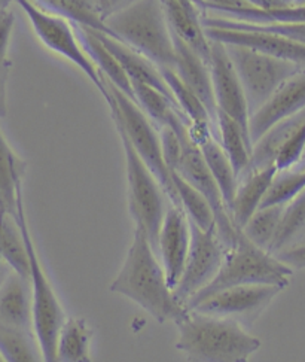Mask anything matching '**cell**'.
I'll list each match as a JSON object with an SVG mask.
<instances>
[{
	"label": "cell",
	"mask_w": 305,
	"mask_h": 362,
	"mask_svg": "<svg viewBox=\"0 0 305 362\" xmlns=\"http://www.w3.org/2000/svg\"><path fill=\"white\" fill-rule=\"evenodd\" d=\"M0 358L8 362L42 361L35 332L0 324Z\"/></svg>",
	"instance_id": "4dcf8cb0"
},
{
	"label": "cell",
	"mask_w": 305,
	"mask_h": 362,
	"mask_svg": "<svg viewBox=\"0 0 305 362\" xmlns=\"http://www.w3.org/2000/svg\"><path fill=\"white\" fill-rule=\"evenodd\" d=\"M0 361H2V358H0Z\"/></svg>",
	"instance_id": "f907efd6"
},
{
	"label": "cell",
	"mask_w": 305,
	"mask_h": 362,
	"mask_svg": "<svg viewBox=\"0 0 305 362\" xmlns=\"http://www.w3.org/2000/svg\"><path fill=\"white\" fill-rule=\"evenodd\" d=\"M209 67L217 112L229 115L249 132V118H251V115H249L246 95L228 51L222 42L210 40Z\"/></svg>",
	"instance_id": "4fadbf2b"
},
{
	"label": "cell",
	"mask_w": 305,
	"mask_h": 362,
	"mask_svg": "<svg viewBox=\"0 0 305 362\" xmlns=\"http://www.w3.org/2000/svg\"><path fill=\"white\" fill-rule=\"evenodd\" d=\"M302 163H304V164H305V158H304V160H302Z\"/></svg>",
	"instance_id": "c3c4849f"
},
{
	"label": "cell",
	"mask_w": 305,
	"mask_h": 362,
	"mask_svg": "<svg viewBox=\"0 0 305 362\" xmlns=\"http://www.w3.org/2000/svg\"><path fill=\"white\" fill-rule=\"evenodd\" d=\"M294 270L280 261L268 250L256 246L249 240L243 231L239 233L237 240L227 249L222 266L215 279L197 296H193L185 308L193 301L216 291L240 286V285H275L287 288Z\"/></svg>",
	"instance_id": "277c9868"
},
{
	"label": "cell",
	"mask_w": 305,
	"mask_h": 362,
	"mask_svg": "<svg viewBox=\"0 0 305 362\" xmlns=\"http://www.w3.org/2000/svg\"><path fill=\"white\" fill-rule=\"evenodd\" d=\"M198 148L215 179V182L220 189V194L222 197H224L227 207H229L235 188H237V184H239V176L235 173L228 156L225 154L224 148H222V145L219 144V141L215 136L205 137L204 141L198 144Z\"/></svg>",
	"instance_id": "83f0119b"
},
{
	"label": "cell",
	"mask_w": 305,
	"mask_h": 362,
	"mask_svg": "<svg viewBox=\"0 0 305 362\" xmlns=\"http://www.w3.org/2000/svg\"><path fill=\"white\" fill-rule=\"evenodd\" d=\"M275 257L283 261L286 266H289L294 272L305 269V243H298L295 246H290L282 252L275 254Z\"/></svg>",
	"instance_id": "f35d334b"
},
{
	"label": "cell",
	"mask_w": 305,
	"mask_h": 362,
	"mask_svg": "<svg viewBox=\"0 0 305 362\" xmlns=\"http://www.w3.org/2000/svg\"><path fill=\"white\" fill-rule=\"evenodd\" d=\"M172 36L174 42V54H176L173 71L193 93L200 97V100L204 103L207 110H209V114L212 115L213 121L216 122L217 109L215 102L209 63H207L201 55L193 51L189 45H186L184 40H180L173 33Z\"/></svg>",
	"instance_id": "e0dca14e"
},
{
	"label": "cell",
	"mask_w": 305,
	"mask_h": 362,
	"mask_svg": "<svg viewBox=\"0 0 305 362\" xmlns=\"http://www.w3.org/2000/svg\"><path fill=\"white\" fill-rule=\"evenodd\" d=\"M305 109V69L286 79L270 99L249 118L252 144L279 121L294 117Z\"/></svg>",
	"instance_id": "9a60e30c"
},
{
	"label": "cell",
	"mask_w": 305,
	"mask_h": 362,
	"mask_svg": "<svg viewBox=\"0 0 305 362\" xmlns=\"http://www.w3.org/2000/svg\"><path fill=\"white\" fill-rule=\"evenodd\" d=\"M0 259L9 264L12 270L29 279V255L16 218L0 215Z\"/></svg>",
	"instance_id": "d6a6232c"
},
{
	"label": "cell",
	"mask_w": 305,
	"mask_h": 362,
	"mask_svg": "<svg viewBox=\"0 0 305 362\" xmlns=\"http://www.w3.org/2000/svg\"><path fill=\"white\" fill-rule=\"evenodd\" d=\"M216 139L224 148L235 173L240 176L252 157L253 144L243 125L224 112L216 117Z\"/></svg>",
	"instance_id": "d4e9b609"
},
{
	"label": "cell",
	"mask_w": 305,
	"mask_h": 362,
	"mask_svg": "<svg viewBox=\"0 0 305 362\" xmlns=\"http://www.w3.org/2000/svg\"><path fill=\"white\" fill-rule=\"evenodd\" d=\"M18 227L21 230L23 240L29 255V282L32 291V315H33V332L37 340L42 361L55 362V344H57L59 331L66 321V312L61 301L55 292L47 270L39 258L35 240L32 238L29 219L25 215L24 200L18 206L16 216Z\"/></svg>",
	"instance_id": "5b68a950"
},
{
	"label": "cell",
	"mask_w": 305,
	"mask_h": 362,
	"mask_svg": "<svg viewBox=\"0 0 305 362\" xmlns=\"http://www.w3.org/2000/svg\"><path fill=\"white\" fill-rule=\"evenodd\" d=\"M112 36L158 67H173L174 42L161 0H134L104 18Z\"/></svg>",
	"instance_id": "3957f363"
},
{
	"label": "cell",
	"mask_w": 305,
	"mask_h": 362,
	"mask_svg": "<svg viewBox=\"0 0 305 362\" xmlns=\"http://www.w3.org/2000/svg\"><path fill=\"white\" fill-rule=\"evenodd\" d=\"M305 157V109L301 112L298 122L290 132L285 144L282 145L279 154L275 157L277 172L292 169L302 163Z\"/></svg>",
	"instance_id": "8d00e7d4"
},
{
	"label": "cell",
	"mask_w": 305,
	"mask_h": 362,
	"mask_svg": "<svg viewBox=\"0 0 305 362\" xmlns=\"http://www.w3.org/2000/svg\"><path fill=\"white\" fill-rule=\"evenodd\" d=\"M174 324L179 329L176 349L191 361L246 362L262 344L246 327L228 317L188 310Z\"/></svg>",
	"instance_id": "7a4b0ae2"
},
{
	"label": "cell",
	"mask_w": 305,
	"mask_h": 362,
	"mask_svg": "<svg viewBox=\"0 0 305 362\" xmlns=\"http://www.w3.org/2000/svg\"><path fill=\"white\" fill-rule=\"evenodd\" d=\"M103 82L110 97L107 105L110 114H112L115 127L126 133L138 157L143 160L150 172L160 180L170 203L174 207L180 209L176 188L173 185L172 172L164 160L161 134L157 130L155 124L149 119V117L143 112L140 106L121 90H118L114 83H110L106 79H103Z\"/></svg>",
	"instance_id": "8992f818"
},
{
	"label": "cell",
	"mask_w": 305,
	"mask_h": 362,
	"mask_svg": "<svg viewBox=\"0 0 305 362\" xmlns=\"http://www.w3.org/2000/svg\"><path fill=\"white\" fill-rule=\"evenodd\" d=\"M133 2L134 0H97V4H99V9L103 16V20L109 16H112L114 12L128 6Z\"/></svg>",
	"instance_id": "60d3db41"
},
{
	"label": "cell",
	"mask_w": 305,
	"mask_h": 362,
	"mask_svg": "<svg viewBox=\"0 0 305 362\" xmlns=\"http://www.w3.org/2000/svg\"><path fill=\"white\" fill-rule=\"evenodd\" d=\"M304 158H305V157H304Z\"/></svg>",
	"instance_id": "f5cc1de1"
},
{
	"label": "cell",
	"mask_w": 305,
	"mask_h": 362,
	"mask_svg": "<svg viewBox=\"0 0 305 362\" xmlns=\"http://www.w3.org/2000/svg\"><path fill=\"white\" fill-rule=\"evenodd\" d=\"M301 243H305V239H304V240H302V242H301Z\"/></svg>",
	"instance_id": "681fc988"
},
{
	"label": "cell",
	"mask_w": 305,
	"mask_h": 362,
	"mask_svg": "<svg viewBox=\"0 0 305 362\" xmlns=\"http://www.w3.org/2000/svg\"><path fill=\"white\" fill-rule=\"evenodd\" d=\"M13 2H16V0H0V11L8 9L9 5L13 4Z\"/></svg>",
	"instance_id": "ee69618b"
},
{
	"label": "cell",
	"mask_w": 305,
	"mask_h": 362,
	"mask_svg": "<svg viewBox=\"0 0 305 362\" xmlns=\"http://www.w3.org/2000/svg\"><path fill=\"white\" fill-rule=\"evenodd\" d=\"M109 289L136 303L158 324L177 322L188 312L176 300L157 252L138 226L134 227L127 257Z\"/></svg>",
	"instance_id": "6da1fadb"
},
{
	"label": "cell",
	"mask_w": 305,
	"mask_h": 362,
	"mask_svg": "<svg viewBox=\"0 0 305 362\" xmlns=\"http://www.w3.org/2000/svg\"><path fill=\"white\" fill-rule=\"evenodd\" d=\"M161 2L170 32L209 63L210 39L207 37L201 23L203 13H200V8L197 5L182 4L179 0H161Z\"/></svg>",
	"instance_id": "d6986e66"
},
{
	"label": "cell",
	"mask_w": 305,
	"mask_h": 362,
	"mask_svg": "<svg viewBox=\"0 0 305 362\" xmlns=\"http://www.w3.org/2000/svg\"><path fill=\"white\" fill-rule=\"evenodd\" d=\"M0 12H2V11H0Z\"/></svg>",
	"instance_id": "816d5d0a"
},
{
	"label": "cell",
	"mask_w": 305,
	"mask_h": 362,
	"mask_svg": "<svg viewBox=\"0 0 305 362\" xmlns=\"http://www.w3.org/2000/svg\"><path fill=\"white\" fill-rule=\"evenodd\" d=\"M294 4H305V0H294Z\"/></svg>",
	"instance_id": "7dc6e473"
},
{
	"label": "cell",
	"mask_w": 305,
	"mask_h": 362,
	"mask_svg": "<svg viewBox=\"0 0 305 362\" xmlns=\"http://www.w3.org/2000/svg\"><path fill=\"white\" fill-rule=\"evenodd\" d=\"M172 179L176 188L180 209L186 214L192 224L198 226L203 230L215 228L216 224L213 211L203 194L196 187L191 185L184 176H180L174 170L172 172Z\"/></svg>",
	"instance_id": "1f68e13d"
},
{
	"label": "cell",
	"mask_w": 305,
	"mask_h": 362,
	"mask_svg": "<svg viewBox=\"0 0 305 362\" xmlns=\"http://www.w3.org/2000/svg\"><path fill=\"white\" fill-rule=\"evenodd\" d=\"M75 29L82 48H84V51L97 67L100 76L109 81L110 83H114L118 90H121L124 94L128 95L131 100L136 102L131 81L126 71L122 69V66L119 64V62L115 59V55L102 44V40L97 37L92 29L82 25H75Z\"/></svg>",
	"instance_id": "603a6c76"
},
{
	"label": "cell",
	"mask_w": 305,
	"mask_h": 362,
	"mask_svg": "<svg viewBox=\"0 0 305 362\" xmlns=\"http://www.w3.org/2000/svg\"><path fill=\"white\" fill-rule=\"evenodd\" d=\"M11 270H12V269L9 267V264L5 262L4 259H0V285L4 284V281L6 279V276L9 274Z\"/></svg>",
	"instance_id": "7bdbcfd3"
},
{
	"label": "cell",
	"mask_w": 305,
	"mask_h": 362,
	"mask_svg": "<svg viewBox=\"0 0 305 362\" xmlns=\"http://www.w3.org/2000/svg\"><path fill=\"white\" fill-rule=\"evenodd\" d=\"M189 243L191 226L186 214L182 209L170 206L165 212L162 226L160 228L157 252H160L165 277H167L169 286L172 289L176 288L180 276L184 273Z\"/></svg>",
	"instance_id": "2e32d148"
},
{
	"label": "cell",
	"mask_w": 305,
	"mask_h": 362,
	"mask_svg": "<svg viewBox=\"0 0 305 362\" xmlns=\"http://www.w3.org/2000/svg\"><path fill=\"white\" fill-rule=\"evenodd\" d=\"M275 173V165H267L261 167V169L244 172L239 176L237 188H235L232 202L228 207L235 228L241 231L247 221L261 207Z\"/></svg>",
	"instance_id": "ac0fdd59"
},
{
	"label": "cell",
	"mask_w": 305,
	"mask_h": 362,
	"mask_svg": "<svg viewBox=\"0 0 305 362\" xmlns=\"http://www.w3.org/2000/svg\"><path fill=\"white\" fill-rule=\"evenodd\" d=\"M16 4H18V6L24 11L25 17L29 18L37 39L48 49L75 64L94 83L95 88L102 93L106 103H109L110 97L104 82L91 59L82 48L75 25L59 16L40 9L32 0H16Z\"/></svg>",
	"instance_id": "9c48e42d"
},
{
	"label": "cell",
	"mask_w": 305,
	"mask_h": 362,
	"mask_svg": "<svg viewBox=\"0 0 305 362\" xmlns=\"http://www.w3.org/2000/svg\"><path fill=\"white\" fill-rule=\"evenodd\" d=\"M224 45L241 82L249 115L256 112L286 79L304 69L292 62L273 57L253 48L237 44Z\"/></svg>",
	"instance_id": "ba28073f"
},
{
	"label": "cell",
	"mask_w": 305,
	"mask_h": 362,
	"mask_svg": "<svg viewBox=\"0 0 305 362\" xmlns=\"http://www.w3.org/2000/svg\"><path fill=\"white\" fill-rule=\"evenodd\" d=\"M11 66V62L0 64V118L8 115V81Z\"/></svg>",
	"instance_id": "ab89813d"
},
{
	"label": "cell",
	"mask_w": 305,
	"mask_h": 362,
	"mask_svg": "<svg viewBox=\"0 0 305 362\" xmlns=\"http://www.w3.org/2000/svg\"><path fill=\"white\" fill-rule=\"evenodd\" d=\"M201 23L204 27H243V29H255L280 35L292 39L305 45V23H268V24H253L237 20H229L225 17L216 16H201Z\"/></svg>",
	"instance_id": "d590c367"
},
{
	"label": "cell",
	"mask_w": 305,
	"mask_h": 362,
	"mask_svg": "<svg viewBox=\"0 0 305 362\" xmlns=\"http://www.w3.org/2000/svg\"><path fill=\"white\" fill-rule=\"evenodd\" d=\"M305 239V188L295 199L285 204L283 214L277 227L268 252L279 254L282 250L295 246Z\"/></svg>",
	"instance_id": "f1b7e54d"
},
{
	"label": "cell",
	"mask_w": 305,
	"mask_h": 362,
	"mask_svg": "<svg viewBox=\"0 0 305 362\" xmlns=\"http://www.w3.org/2000/svg\"><path fill=\"white\" fill-rule=\"evenodd\" d=\"M32 291L27 277L11 270L0 285V324L32 329Z\"/></svg>",
	"instance_id": "44dd1931"
},
{
	"label": "cell",
	"mask_w": 305,
	"mask_h": 362,
	"mask_svg": "<svg viewBox=\"0 0 305 362\" xmlns=\"http://www.w3.org/2000/svg\"><path fill=\"white\" fill-rule=\"evenodd\" d=\"M122 142L124 157H126L127 187H128V211L136 222L142 227L148 239L157 252V242L160 228L165 212L173 206L161 187L160 180L150 172L149 167L138 157L131 146L126 133L115 127Z\"/></svg>",
	"instance_id": "52a82bcc"
},
{
	"label": "cell",
	"mask_w": 305,
	"mask_h": 362,
	"mask_svg": "<svg viewBox=\"0 0 305 362\" xmlns=\"http://www.w3.org/2000/svg\"><path fill=\"white\" fill-rule=\"evenodd\" d=\"M285 204L259 207L243 227V234L256 246L268 250L283 214Z\"/></svg>",
	"instance_id": "e575fe53"
},
{
	"label": "cell",
	"mask_w": 305,
	"mask_h": 362,
	"mask_svg": "<svg viewBox=\"0 0 305 362\" xmlns=\"http://www.w3.org/2000/svg\"><path fill=\"white\" fill-rule=\"evenodd\" d=\"M282 291L283 288L275 285L231 286L191 303L186 309L234 319L249 328Z\"/></svg>",
	"instance_id": "8fae6325"
},
{
	"label": "cell",
	"mask_w": 305,
	"mask_h": 362,
	"mask_svg": "<svg viewBox=\"0 0 305 362\" xmlns=\"http://www.w3.org/2000/svg\"><path fill=\"white\" fill-rule=\"evenodd\" d=\"M215 16L253 24L305 23V4H289L267 9L247 5L243 8H234L220 13H215Z\"/></svg>",
	"instance_id": "f546056e"
},
{
	"label": "cell",
	"mask_w": 305,
	"mask_h": 362,
	"mask_svg": "<svg viewBox=\"0 0 305 362\" xmlns=\"http://www.w3.org/2000/svg\"><path fill=\"white\" fill-rule=\"evenodd\" d=\"M13 27H16V13L9 9H4L0 12V64L11 62L8 59V52Z\"/></svg>",
	"instance_id": "74e56055"
},
{
	"label": "cell",
	"mask_w": 305,
	"mask_h": 362,
	"mask_svg": "<svg viewBox=\"0 0 305 362\" xmlns=\"http://www.w3.org/2000/svg\"><path fill=\"white\" fill-rule=\"evenodd\" d=\"M204 30L210 40L253 48L305 69V45L289 37L243 27H204Z\"/></svg>",
	"instance_id": "5bb4252c"
},
{
	"label": "cell",
	"mask_w": 305,
	"mask_h": 362,
	"mask_svg": "<svg viewBox=\"0 0 305 362\" xmlns=\"http://www.w3.org/2000/svg\"><path fill=\"white\" fill-rule=\"evenodd\" d=\"M280 2L285 5H289V4H294V0H280Z\"/></svg>",
	"instance_id": "bcb514c9"
},
{
	"label": "cell",
	"mask_w": 305,
	"mask_h": 362,
	"mask_svg": "<svg viewBox=\"0 0 305 362\" xmlns=\"http://www.w3.org/2000/svg\"><path fill=\"white\" fill-rule=\"evenodd\" d=\"M179 2L186 4V5H197V4H196V0H179Z\"/></svg>",
	"instance_id": "f6af8a7d"
},
{
	"label": "cell",
	"mask_w": 305,
	"mask_h": 362,
	"mask_svg": "<svg viewBox=\"0 0 305 362\" xmlns=\"http://www.w3.org/2000/svg\"><path fill=\"white\" fill-rule=\"evenodd\" d=\"M94 33L102 40V44L115 55V59L119 62L124 71H126L130 81L148 83V86L161 91L164 95H167L169 99L176 105L174 97H173L167 83H165L158 66H155L140 52H137L136 49L130 48L128 45L122 44L121 40L109 36L103 32H99V30H94Z\"/></svg>",
	"instance_id": "ffe728a7"
},
{
	"label": "cell",
	"mask_w": 305,
	"mask_h": 362,
	"mask_svg": "<svg viewBox=\"0 0 305 362\" xmlns=\"http://www.w3.org/2000/svg\"><path fill=\"white\" fill-rule=\"evenodd\" d=\"M305 188V164L299 163L292 169L277 172L273 177L261 207L286 204Z\"/></svg>",
	"instance_id": "836d02e7"
},
{
	"label": "cell",
	"mask_w": 305,
	"mask_h": 362,
	"mask_svg": "<svg viewBox=\"0 0 305 362\" xmlns=\"http://www.w3.org/2000/svg\"><path fill=\"white\" fill-rule=\"evenodd\" d=\"M191 226V243L185 261L184 273L173 289L176 300L186 305V303L209 285L217 274L224 261L227 247L219 239L216 227L203 230L198 226Z\"/></svg>",
	"instance_id": "30bf717a"
},
{
	"label": "cell",
	"mask_w": 305,
	"mask_h": 362,
	"mask_svg": "<svg viewBox=\"0 0 305 362\" xmlns=\"http://www.w3.org/2000/svg\"><path fill=\"white\" fill-rule=\"evenodd\" d=\"M180 141H182V154H180V160L174 172L184 176L209 202L215 215V224L219 239L224 242L225 247L228 249L237 240L240 230L234 227L220 189L201 156L198 145L189 136L188 129L180 133Z\"/></svg>",
	"instance_id": "7c38bea8"
},
{
	"label": "cell",
	"mask_w": 305,
	"mask_h": 362,
	"mask_svg": "<svg viewBox=\"0 0 305 362\" xmlns=\"http://www.w3.org/2000/svg\"><path fill=\"white\" fill-rule=\"evenodd\" d=\"M27 163L17 154L0 130V215L17 216L23 199Z\"/></svg>",
	"instance_id": "7402d4cb"
},
{
	"label": "cell",
	"mask_w": 305,
	"mask_h": 362,
	"mask_svg": "<svg viewBox=\"0 0 305 362\" xmlns=\"http://www.w3.org/2000/svg\"><path fill=\"white\" fill-rule=\"evenodd\" d=\"M35 5L75 25L88 27L109 35L97 0H32Z\"/></svg>",
	"instance_id": "4316f807"
},
{
	"label": "cell",
	"mask_w": 305,
	"mask_h": 362,
	"mask_svg": "<svg viewBox=\"0 0 305 362\" xmlns=\"http://www.w3.org/2000/svg\"><path fill=\"white\" fill-rule=\"evenodd\" d=\"M94 332L82 317H66L55 344V361L90 362L91 340Z\"/></svg>",
	"instance_id": "484cf974"
},
{
	"label": "cell",
	"mask_w": 305,
	"mask_h": 362,
	"mask_svg": "<svg viewBox=\"0 0 305 362\" xmlns=\"http://www.w3.org/2000/svg\"><path fill=\"white\" fill-rule=\"evenodd\" d=\"M249 5L256 6V8H262V9H267V8H273V6H280L285 5L282 4L280 0H246Z\"/></svg>",
	"instance_id": "b9f144b4"
},
{
	"label": "cell",
	"mask_w": 305,
	"mask_h": 362,
	"mask_svg": "<svg viewBox=\"0 0 305 362\" xmlns=\"http://www.w3.org/2000/svg\"><path fill=\"white\" fill-rule=\"evenodd\" d=\"M136 103L142 107L149 119L158 124L160 127H172L173 130L182 129L188 125V119L180 112L179 107L157 88L143 82L131 81Z\"/></svg>",
	"instance_id": "cb8c5ba5"
}]
</instances>
